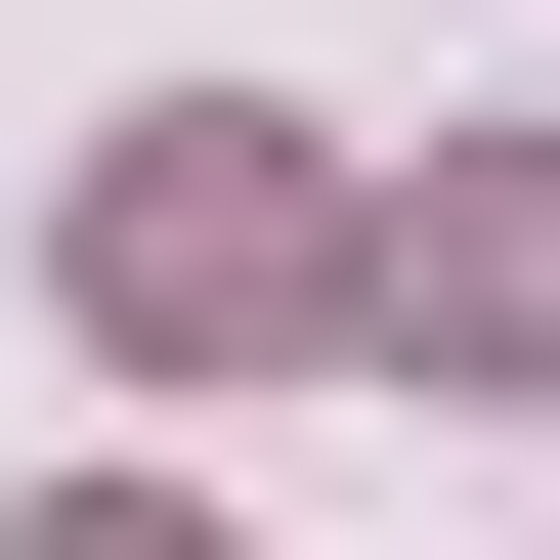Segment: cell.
I'll return each mask as SVG.
<instances>
[{"mask_svg": "<svg viewBox=\"0 0 560 560\" xmlns=\"http://www.w3.org/2000/svg\"><path fill=\"white\" fill-rule=\"evenodd\" d=\"M388 346H475V388H560V173H431V215H388Z\"/></svg>", "mask_w": 560, "mask_h": 560, "instance_id": "7a4b0ae2", "label": "cell"}, {"mask_svg": "<svg viewBox=\"0 0 560 560\" xmlns=\"http://www.w3.org/2000/svg\"><path fill=\"white\" fill-rule=\"evenodd\" d=\"M0 560H215V517H130V475H86V517H0Z\"/></svg>", "mask_w": 560, "mask_h": 560, "instance_id": "3957f363", "label": "cell"}, {"mask_svg": "<svg viewBox=\"0 0 560 560\" xmlns=\"http://www.w3.org/2000/svg\"><path fill=\"white\" fill-rule=\"evenodd\" d=\"M302 302H388L302 130H130V173H86V346H302Z\"/></svg>", "mask_w": 560, "mask_h": 560, "instance_id": "6da1fadb", "label": "cell"}]
</instances>
